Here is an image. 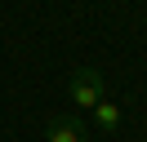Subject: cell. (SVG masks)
Segmentation results:
<instances>
[{"label":"cell","mask_w":147,"mask_h":142,"mask_svg":"<svg viewBox=\"0 0 147 142\" xmlns=\"http://www.w3.org/2000/svg\"><path fill=\"white\" fill-rule=\"evenodd\" d=\"M102 98H107V80H102V71H94V67H76V71H71V102L85 107V111H94Z\"/></svg>","instance_id":"1"},{"label":"cell","mask_w":147,"mask_h":142,"mask_svg":"<svg viewBox=\"0 0 147 142\" xmlns=\"http://www.w3.org/2000/svg\"><path fill=\"white\" fill-rule=\"evenodd\" d=\"M45 142H85V124L71 120V115H54V120H49Z\"/></svg>","instance_id":"2"},{"label":"cell","mask_w":147,"mask_h":142,"mask_svg":"<svg viewBox=\"0 0 147 142\" xmlns=\"http://www.w3.org/2000/svg\"><path fill=\"white\" fill-rule=\"evenodd\" d=\"M94 120H98L102 133H116V129H120V107L111 102V98H102V102L94 107Z\"/></svg>","instance_id":"3"}]
</instances>
